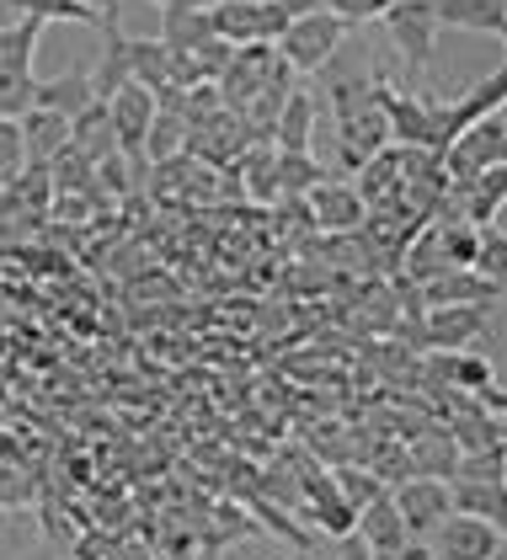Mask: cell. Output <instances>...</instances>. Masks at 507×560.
Returning <instances> with one entry per match:
<instances>
[{
    "label": "cell",
    "instance_id": "obj_20",
    "mask_svg": "<svg viewBox=\"0 0 507 560\" xmlns=\"http://www.w3.org/2000/svg\"><path fill=\"white\" fill-rule=\"evenodd\" d=\"M70 144L81 150L91 166H96L102 155H113V150H118V144H113V124H107V102H91L85 113L70 118Z\"/></svg>",
    "mask_w": 507,
    "mask_h": 560
},
{
    "label": "cell",
    "instance_id": "obj_32",
    "mask_svg": "<svg viewBox=\"0 0 507 560\" xmlns=\"http://www.w3.org/2000/svg\"><path fill=\"white\" fill-rule=\"evenodd\" d=\"M11 459H27V443L11 428H0V465H11Z\"/></svg>",
    "mask_w": 507,
    "mask_h": 560
},
{
    "label": "cell",
    "instance_id": "obj_25",
    "mask_svg": "<svg viewBox=\"0 0 507 560\" xmlns=\"http://www.w3.org/2000/svg\"><path fill=\"white\" fill-rule=\"evenodd\" d=\"M503 257H507L503 219H492V224H481V241H475V261H470V272H481L492 289H503Z\"/></svg>",
    "mask_w": 507,
    "mask_h": 560
},
{
    "label": "cell",
    "instance_id": "obj_11",
    "mask_svg": "<svg viewBox=\"0 0 507 560\" xmlns=\"http://www.w3.org/2000/svg\"><path fill=\"white\" fill-rule=\"evenodd\" d=\"M16 129H22V161H27V166H48V161L70 144V124H65L59 113H43V107H27V113L16 118Z\"/></svg>",
    "mask_w": 507,
    "mask_h": 560
},
{
    "label": "cell",
    "instance_id": "obj_30",
    "mask_svg": "<svg viewBox=\"0 0 507 560\" xmlns=\"http://www.w3.org/2000/svg\"><path fill=\"white\" fill-rule=\"evenodd\" d=\"M384 5H395V0H326V11H337L347 27H364V22H375Z\"/></svg>",
    "mask_w": 507,
    "mask_h": 560
},
{
    "label": "cell",
    "instance_id": "obj_17",
    "mask_svg": "<svg viewBox=\"0 0 507 560\" xmlns=\"http://www.w3.org/2000/svg\"><path fill=\"white\" fill-rule=\"evenodd\" d=\"M96 96H91V75L85 70H70V75H54V81H38V91H33V107H43V113H59L65 124L76 118V113H85Z\"/></svg>",
    "mask_w": 507,
    "mask_h": 560
},
{
    "label": "cell",
    "instance_id": "obj_21",
    "mask_svg": "<svg viewBox=\"0 0 507 560\" xmlns=\"http://www.w3.org/2000/svg\"><path fill=\"white\" fill-rule=\"evenodd\" d=\"M182 150H187V118H182L176 107H155V118H150V129H145V161L161 166V161L182 155Z\"/></svg>",
    "mask_w": 507,
    "mask_h": 560
},
{
    "label": "cell",
    "instance_id": "obj_23",
    "mask_svg": "<svg viewBox=\"0 0 507 560\" xmlns=\"http://www.w3.org/2000/svg\"><path fill=\"white\" fill-rule=\"evenodd\" d=\"M209 11H161V44L171 54H193L198 44H209Z\"/></svg>",
    "mask_w": 507,
    "mask_h": 560
},
{
    "label": "cell",
    "instance_id": "obj_26",
    "mask_svg": "<svg viewBox=\"0 0 507 560\" xmlns=\"http://www.w3.org/2000/svg\"><path fill=\"white\" fill-rule=\"evenodd\" d=\"M332 480H337L342 502H347L353 513H358V508H369L380 491H390V486H384V480L369 470V465H337V470H332Z\"/></svg>",
    "mask_w": 507,
    "mask_h": 560
},
{
    "label": "cell",
    "instance_id": "obj_4",
    "mask_svg": "<svg viewBox=\"0 0 507 560\" xmlns=\"http://www.w3.org/2000/svg\"><path fill=\"white\" fill-rule=\"evenodd\" d=\"M427 102V118H433V144L443 150L454 133H465L470 124H481V118H492V113H503L507 102V75L503 70H492L486 75V86L465 91V96H454V102H433V96H423Z\"/></svg>",
    "mask_w": 507,
    "mask_h": 560
},
{
    "label": "cell",
    "instance_id": "obj_6",
    "mask_svg": "<svg viewBox=\"0 0 507 560\" xmlns=\"http://www.w3.org/2000/svg\"><path fill=\"white\" fill-rule=\"evenodd\" d=\"M427 550H433V560H497L503 556V528L486 523V517L449 513L427 534Z\"/></svg>",
    "mask_w": 507,
    "mask_h": 560
},
{
    "label": "cell",
    "instance_id": "obj_13",
    "mask_svg": "<svg viewBox=\"0 0 507 560\" xmlns=\"http://www.w3.org/2000/svg\"><path fill=\"white\" fill-rule=\"evenodd\" d=\"M433 16H438V27H465V33L503 38L507 0H433Z\"/></svg>",
    "mask_w": 507,
    "mask_h": 560
},
{
    "label": "cell",
    "instance_id": "obj_18",
    "mask_svg": "<svg viewBox=\"0 0 507 560\" xmlns=\"http://www.w3.org/2000/svg\"><path fill=\"white\" fill-rule=\"evenodd\" d=\"M449 513H465V517H486V523H507V497L503 486L492 480H449Z\"/></svg>",
    "mask_w": 507,
    "mask_h": 560
},
{
    "label": "cell",
    "instance_id": "obj_36",
    "mask_svg": "<svg viewBox=\"0 0 507 560\" xmlns=\"http://www.w3.org/2000/svg\"><path fill=\"white\" fill-rule=\"evenodd\" d=\"M310 5H326V0H310Z\"/></svg>",
    "mask_w": 507,
    "mask_h": 560
},
{
    "label": "cell",
    "instance_id": "obj_7",
    "mask_svg": "<svg viewBox=\"0 0 507 560\" xmlns=\"http://www.w3.org/2000/svg\"><path fill=\"white\" fill-rule=\"evenodd\" d=\"M390 497H395V513H401V523H406V534H412V539H427V534L449 517V480L412 475V480L390 486Z\"/></svg>",
    "mask_w": 507,
    "mask_h": 560
},
{
    "label": "cell",
    "instance_id": "obj_3",
    "mask_svg": "<svg viewBox=\"0 0 507 560\" xmlns=\"http://www.w3.org/2000/svg\"><path fill=\"white\" fill-rule=\"evenodd\" d=\"M497 315H503V300H486V304H427L423 347H443V352L481 347L486 342V326H492Z\"/></svg>",
    "mask_w": 507,
    "mask_h": 560
},
{
    "label": "cell",
    "instance_id": "obj_31",
    "mask_svg": "<svg viewBox=\"0 0 507 560\" xmlns=\"http://www.w3.org/2000/svg\"><path fill=\"white\" fill-rule=\"evenodd\" d=\"M337 560H375V550H369L358 534H342V539H337Z\"/></svg>",
    "mask_w": 507,
    "mask_h": 560
},
{
    "label": "cell",
    "instance_id": "obj_37",
    "mask_svg": "<svg viewBox=\"0 0 507 560\" xmlns=\"http://www.w3.org/2000/svg\"><path fill=\"white\" fill-rule=\"evenodd\" d=\"M497 560H503V556H497Z\"/></svg>",
    "mask_w": 507,
    "mask_h": 560
},
{
    "label": "cell",
    "instance_id": "obj_33",
    "mask_svg": "<svg viewBox=\"0 0 507 560\" xmlns=\"http://www.w3.org/2000/svg\"><path fill=\"white\" fill-rule=\"evenodd\" d=\"M375 560H433V550H427V539H406L401 550H390V556H375Z\"/></svg>",
    "mask_w": 507,
    "mask_h": 560
},
{
    "label": "cell",
    "instance_id": "obj_8",
    "mask_svg": "<svg viewBox=\"0 0 507 560\" xmlns=\"http://www.w3.org/2000/svg\"><path fill=\"white\" fill-rule=\"evenodd\" d=\"M304 203H310V224L321 230V235H353L358 224H364V198L353 192V182H332V176H321L310 192H304Z\"/></svg>",
    "mask_w": 507,
    "mask_h": 560
},
{
    "label": "cell",
    "instance_id": "obj_15",
    "mask_svg": "<svg viewBox=\"0 0 507 560\" xmlns=\"http://www.w3.org/2000/svg\"><path fill=\"white\" fill-rule=\"evenodd\" d=\"M128 81L150 96H166L171 86V48L161 38H128Z\"/></svg>",
    "mask_w": 507,
    "mask_h": 560
},
{
    "label": "cell",
    "instance_id": "obj_10",
    "mask_svg": "<svg viewBox=\"0 0 507 560\" xmlns=\"http://www.w3.org/2000/svg\"><path fill=\"white\" fill-rule=\"evenodd\" d=\"M401 443H406L412 475H427V480H449V475H454L460 443L449 438V428H443V422H427V428H417L412 438H401Z\"/></svg>",
    "mask_w": 507,
    "mask_h": 560
},
{
    "label": "cell",
    "instance_id": "obj_34",
    "mask_svg": "<svg viewBox=\"0 0 507 560\" xmlns=\"http://www.w3.org/2000/svg\"><path fill=\"white\" fill-rule=\"evenodd\" d=\"M161 11H209L214 0H155Z\"/></svg>",
    "mask_w": 507,
    "mask_h": 560
},
{
    "label": "cell",
    "instance_id": "obj_28",
    "mask_svg": "<svg viewBox=\"0 0 507 560\" xmlns=\"http://www.w3.org/2000/svg\"><path fill=\"white\" fill-rule=\"evenodd\" d=\"M22 16H38L43 27L48 22H91L96 27V11L91 5H81V0H11Z\"/></svg>",
    "mask_w": 507,
    "mask_h": 560
},
{
    "label": "cell",
    "instance_id": "obj_1",
    "mask_svg": "<svg viewBox=\"0 0 507 560\" xmlns=\"http://www.w3.org/2000/svg\"><path fill=\"white\" fill-rule=\"evenodd\" d=\"M347 22H342L337 11H304V16H295L284 33H278V59L295 70V75H315L332 54H337L342 44H347Z\"/></svg>",
    "mask_w": 507,
    "mask_h": 560
},
{
    "label": "cell",
    "instance_id": "obj_16",
    "mask_svg": "<svg viewBox=\"0 0 507 560\" xmlns=\"http://www.w3.org/2000/svg\"><path fill=\"white\" fill-rule=\"evenodd\" d=\"M273 150H310L315 144V102L304 91H289V102L278 107L273 118V133H267Z\"/></svg>",
    "mask_w": 507,
    "mask_h": 560
},
{
    "label": "cell",
    "instance_id": "obj_22",
    "mask_svg": "<svg viewBox=\"0 0 507 560\" xmlns=\"http://www.w3.org/2000/svg\"><path fill=\"white\" fill-rule=\"evenodd\" d=\"M273 172H278V198H304L326 176L310 150H273Z\"/></svg>",
    "mask_w": 507,
    "mask_h": 560
},
{
    "label": "cell",
    "instance_id": "obj_35",
    "mask_svg": "<svg viewBox=\"0 0 507 560\" xmlns=\"http://www.w3.org/2000/svg\"><path fill=\"white\" fill-rule=\"evenodd\" d=\"M81 5H91V11H96V22H102V16H118V11H124V0H81Z\"/></svg>",
    "mask_w": 507,
    "mask_h": 560
},
{
    "label": "cell",
    "instance_id": "obj_27",
    "mask_svg": "<svg viewBox=\"0 0 507 560\" xmlns=\"http://www.w3.org/2000/svg\"><path fill=\"white\" fill-rule=\"evenodd\" d=\"M449 480H492V486H503V480H507V454H503V443H497V448H475V454H460Z\"/></svg>",
    "mask_w": 507,
    "mask_h": 560
},
{
    "label": "cell",
    "instance_id": "obj_24",
    "mask_svg": "<svg viewBox=\"0 0 507 560\" xmlns=\"http://www.w3.org/2000/svg\"><path fill=\"white\" fill-rule=\"evenodd\" d=\"M443 428H449V438L460 443V454L497 448V443H503V417H492V411H465V417H449Z\"/></svg>",
    "mask_w": 507,
    "mask_h": 560
},
{
    "label": "cell",
    "instance_id": "obj_12",
    "mask_svg": "<svg viewBox=\"0 0 507 560\" xmlns=\"http://www.w3.org/2000/svg\"><path fill=\"white\" fill-rule=\"evenodd\" d=\"M353 528H358V539H364L375 556H390V550H401V545L412 539L406 523H401V513H395V497H390V491H380L369 508H358Z\"/></svg>",
    "mask_w": 507,
    "mask_h": 560
},
{
    "label": "cell",
    "instance_id": "obj_9",
    "mask_svg": "<svg viewBox=\"0 0 507 560\" xmlns=\"http://www.w3.org/2000/svg\"><path fill=\"white\" fill-rule=\"evenodd\" d=\"M102 54H96V70H91V96L96 102H113L128 86V33L118 27V16H102Z\"/></svg>",
    "mask_w": 507,
    "mask_h": 560
},
{
    "label": "cell",
    "instance_id": "obj_14",
    "mask_svg": "<svg viewBox=\"0 0 507 560\" xmlns=\"http://www.w3.org/2000/svg\"><path fill=\"white\" fill-rule=\"evenodd\" d=\"M486 300H503V289H492L470 267H443L438 278L423 283V304H486Z\"/></svg>",
    "mask_w": 507,
    "mask_h": 560
},
{
    "label": "cell",
    "instance_id": "obj_19",
    "mask_svg": "<svg viewBox=\"0 0 507 560\" xmlns=\"http://www.w3.org/2000/svg\"><path fill=\"white\" fill-rule=\"evenodd\" d=\"M43 502V470L33 459L0 465V513H27Z\"/></svg>",
    "mask_w": 507,
    "mask_h": 560
},
{
    "label": "cell",
    "instance_id": "obj_2",
    "mask_svg": "<svg viewBox=\"0 0 507 560\" xmlns=\"http://www.w3.org/2000/svg\"><path fill=\"white\" fill-rule=\"evenodd\" d=\"M438 161H443L449 187H465V182H475L481 172H497V166L507 161V124H503V113H492V118L470 124L465 133H454V139L438 150Z\"/></svg>",
    "mask_w": 507,
    "mask_h": 560
},
{
    "label": "cell",
    "instance_id": "obj_29",
    "mask_svg": "<svg viewBox=\"0 0 507 560\" xmlns=\"http://www.w3.org/2000/svg\"><path fill=\"white\" fill-rule=\"evenodd\" d=\"M27 166L22 161V129H16V118H0V176H16Z\"/></svg>",
    "mask_w": 507,
    "mask_h": 560
},
{
    "label": "cell",
    "instance_id": "obj_5",
    "mask_svg": "<svg viewBox=\"0 0 507 560\" xmlns=\"http://www.w3.org/2000/svg\"><path fill=\"white\" fill-rule=\"evenodd\" d=\"M390 38H395V54L406 59V70H427L433 54H438V16H433V0H395L380 11Z\"/></svg>",
    "mask_w": 507,
    "mask_h": 560
}]
</instances>
